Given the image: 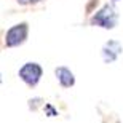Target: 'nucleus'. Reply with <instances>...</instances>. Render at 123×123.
I'll return each mask as SVG.
<instances>
[{
	"label": "nucleus",
	"mask_w": 123,
	"mask_h": 123,
	"mask_svg": "<svg viewBox=\"0 0 123 123\" xmlns=\"http://www.w3.org/2000/svg\"><path fill=\"white\" fill-rule=\"evenodd\" d=\"M122 51H123V46H122L120 42L109 40L104 46H102V59H104V62L110 64L122 55Z\"/></svg>",
	"instance_id": "4"
},
{
	"label": "nucleus",
	"mask_w": 123,
	"mask_h": 123,
	"mask_svg": "<svg viewBox=\"0 0 123 123\" xmlns=\"http://www.w3.org/2000/svg\"><path fill=\"white\" fill-rule=\"evenodd\" d=\"M55 74H56V78H58V82H59V85L62 88H70L75 85V77H74L70 69L61 66V67L55 69Z\"/></svg>",
	"instance_id": "5"
},
{
	"label": "nucleus",
	"mask_w": 123,
	"mask_h": 123,
	"mask_svg": "<svg viewBox=\"0 0 123 123\" xmlns=\"http://www.w3.org/2000/svg\"><path fill=\"white\" fill-rule=\"evenodd\" d=\"M42 74H43V70H42V67L37 62H26L23 67L19 69V78L31 88L35 86L37 83L40 82Z\"/></svg>",
	"instance_id": "3"
},
{
	"label": "nucleus",
	"mask_w": 123,
	"mask_h": 123,
	"mask_svg": "<svg viewBox=\"0 0 123 123\" xmlns=\"http://www.w3.org/2000/svg\"><path fill=\"white\" fill-rule=\"evenodd\" d=\"M114 2H117V0H114Z\"/></svg>",
	"instance_id": "7"
},
{
	"label": "nucleus",
	"mask_w": 123,
	"mask_h": 123,
	"mask_svg": "<svg viewBox=\"0 0 123 123\" xmlns=\"http://www.w3.org/2000/svg\"><path fill=\"white\" fill-rule=\"evenodd\" d=\"M16 2L21 3V5H32V3H38L42 0H16Z\"/></svg>",
	"instance_id": "6"
},
{
	"label": "nucleus",
	"mask_w": 123,
	"mask_h": 123,
	"mask_svg": "<svg viewBox=\"0 0 123 123\" xmlns=\"http://www.w3.org/2000/svg\"><path fill=\"white\" fill-rule=\"evenodd\" d=\"M118 23V13L114 8V5H104L102 8L98 11L91 18V24L93 26H99L104 29H114Z\"/></svg>",
	"instance_id": "1"
},
{
	"label": "nucleus",
	"mask_w": 123,
	"mask_h": 123,
	"mask_svg": "<svg viewBox=\"0 0 123 123\" xmlns=\"http://www.w3.org/2000/svg\"><path fill=\"white\" fill-rule=\"evenodd\" d=\"M27 34H29L27 23H21V24H16L13 27H10L8 32L5 34V46L13 48V46L24 43L26 38H27Z\"/></svg>",
	"instance_id": "2"
}]
</instances>
